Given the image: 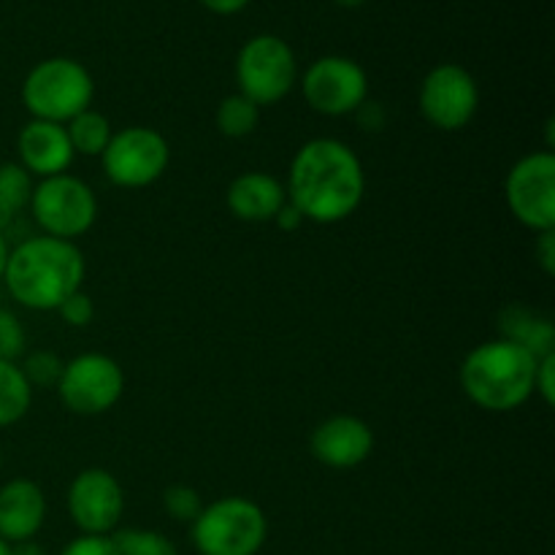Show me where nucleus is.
Listing matches in <instances>:
<instances>
[{"instance_id": "obj_36", "label": "nucleus", "mask_w": 555, "mask_h": 555, "mask_svg": "<svg viewBox=\"0 0 555 555\" xmlns=\"http://www.w3.org/2000/svg\"><path fill=\"white\" fill-rule=\"evenodd\" d=\"M0 555H11V545H9V542L0 540Z\"/></svg>"}, {"instance_id": "obj_13", "label": "nucleus", "mask_w": 555, "mask_h": 555, "mask_svg": "<svg viewBox=\"0 0 555 555\" xmlns=\"http://www.w3.org/2000/svg\"><path fill=\"white\" fill-rule=\"evenodd\" d=\"M125 513V493L106 469H85L68 488V515L81 534L112 537Z\"/></svg>"}, {"instance_id": "obj_14", "label": "nucleus", "mask_w": 555, "mask_h": 555, "mask_svg": "<svg viewBox=\"0 0 555 555\" xmlns=\"http://www.w3.org/2000/svg\"><path fill=\"white\" fill-rule=\"evenodd\" d=\"M309 450L320 464L331 469H352L372 455L374 434L361 417L334 415L314 428Z\"/></svg>"}, {"instance_id": "obj_9", "label": "nucleus", "mask_w": 555, "mask_h": 555, "mask_svg": "<svg viewBox=\"0 0 555 555\" xmlns=\"http://www.w3.org/2000/svg\"><path fill=\"white\" fill-rule=\"evenodd\" d=\"M504 198L520 225L534 233L555 228V157L551 150L531 152L509 168Z\"/></svg>"}, {"instance_id": "obj_19", "label": "nucleus", "mask_w": 555, "mask_h": 555, "mask_svg": "<svg viewBox=\"0 0 555 555\" xmlns=\"http://www.w3.org/2000/svg\"><path fill=\"white\" fill-rule=\"evenodd\" d=\"M65 133H68L70 146H74V155H85V157H101L103 150L112 141L114 130L108 117H103L101 112H87L76 114L70 122H65Z\"/></svg>"}, {"instance_id": "obj_17", "label": "nucleus", "mask_w": 555, "mask_h": 555, "mask_svg": "<svg viewBox=\"0 0 555 555\" xmlns=\"http://www.w3.org/2000/svg\"><path fill=\"white\" fill-rule=\"evenodd\" d=\"M228 209L244 222H271L287 204V190L280 179L263 171L238 173L228 188Z\"/></svg>"}, {"instance_id": "obj_37", "label": "nucleus", "mask_w": 555, "mask_h": 555, "mask_svg": "<svg viewBox=\"0 0 555 555\" xmlns=\"http://www.w3.org/2000/svg\"><path fill=\"white\" fill-rule=\"evenodd\" d=\"M0 466H3V453H0Z\"/></svg>"}, {"instance_id": "obj_31", "label": "nucleus", "mask_w": 555, "mask_h": 555, "mask_svg": "<svg viewBox=\"0 0 555 555\" xmlns=\"http://www.w3.org/2000/svg\"><path fill=\"white\" fill-rule=\"evenodd\" d=\"M274 222H276V225L282 228V231H296V228L301 225V222H304V217L298 215V209H296V206H293L291 201H287V204L282 206L280 211H276Z\"/></svg>"}, {"instance_id": "obj_25", "label": "nucleus", "mask_w": 555, "mask_h": 555, "mask_svg": "<svg viewBox=\"0 0 555 555\" xmlns=\"http://www.w3.org/2000/svg\"><path fill=\"white\" fill-rule=\"evenodd\" d=\"M163 507H166V513L171 515L173 520L193 526V520L198 518L201 509H204V499H201V493L195 491V488L171 486L163 493Z\"/></svg>"}, {"instance_id": "obj_29", "label": "nucleus", "mask_w": 555, "mask_h": 555, "mask_svg": "<svg viewBox=\"0 0 555 555\" xmlns=\"http://www.w3.org/2000/svg\"><path fill=\"white\" fill-rule=\"evenodd\" d=\"M534 393H540L545 404H553L555 401V352L553 356L537 358Z\"/></svg>"}, {"instance_id": "obj_8", "label": "nucleus", "mask_w": 555, "mask_h": 555, "mask_svg": "<svg viewBox=\"0 0 555 555\" xmlns=\"http://www.w3.org/2000/svg\"><path fill=\"white\" fill-rule=\"evenodd\" d=\"M101 160L108 182H114L117 188L135 190L157 182L166 173L171 150L160 130L130 125L112 135Z\"/></svg>"}, {"instance_id": "obj_1", "label": "nucleus", "mask_w": 555, "mask_h": 555, "mask_svg": "<svg viewBox=\"0 0 555 555\" xmlns=\"http://www.w3.org/2000/svg\"><path fill=\"white\" fill-rule=\"evenodd\" d=\"M285 190L304 220L334 225L361 206L366 173L361 157L345 141L312 139L293 157Z\"/></svg>"}, {"instance_id": "obj_2", "label": "nucleus", "mask_w": 555, "mask_h": 555, "mask_svg": "<svg viewBox=\"0 0 555 555\" xmlns=\"http://www.w3.org/2000/svg\"><path fill=\"white\" fill-rule=\"evenodd\" d=\"M85 274V255L74 242L33 236L9 249L3 285L22 307L36 312H57L70 293L81 291Z\"/></svg>"}, {"instance_id": "obj_21", "label": "nucleus", "mask_w": 555, "mask_h": 555, "mask_svg": "<svg viewBox=\"0 0 555 555\" xmlns=\"http://www.w3.org/2000/svg\"><path fill=\"white\" fill-rule=\"evenodd\" d=\"M260 122V106H255L242 92L222 98L217 106V128L228 139H247Z\"/></svg>"}, {"instance_id": "obj_33", "label": "nucleus", "mask_w": 555, "mask_h": 555, "mask_svg": "<svg viewBox=\"0 0 555 555\" xmlns=\"http://www.w3.org/2000/svg\"><path fill=\"white\" fill-rule=\"evenodd\" d=\"M11 555H47V551H43L36 540H25L11 545Z\"/></svg>"}, {"instance_id": "obj_27", "label": "nucleus", "mask_w": 555, "mask_h": 555, "mask_svg": "<svg viewBox=\"0 0 555 555\" xmlns=\"http://www.w3.org/2000/svg\"><path fill=\"white\" fill-rule=\"evenodd\" d=\"M57 312L65 325H70V328H85V325H90L92 318H95V304H92V298L87 296L85 291H76L60 304Z\"/></svg>"}, {"instance_id": "obj_26", "label": "nucleus", "mask_w": 555, "mask_h": 555, "mask_svg": "<svg viewBox=\"0 0 555 555\" xmlns=\"http://www.w3.org/2000/svg\"><path fill=\"white\" fill-rule=\"evenodd\" d=\"M27 336L20 318L9 309H0V361L16 363V358L25 352Z\"/></svg>"}, {"instance_id": "obj_35", "label": "nucleus", "mask_w": 555, "mask_h": 555, "mask_svg": "<svg viewBox=\"0 0 555 555\" xmlns=\"http://www.w3.org/2000/svg\"><path fill=\"white\" fill-rule=\"evenodd\" d=\"M339 5H347V9H356V5H363L366 0H336Z\"/></svg>"}, {"instance_id": "obj_7", "label": "nucleus", "mask_w": 555, "mask_h": 555, "mask_svg": "<svg viewBox=\"0 0 555 555\" xmlns=\"http://www.w3.org/2000/svg\"><path fill=\"white\" fill-rule=\"evenodd\" d=\"M296 74L298 65L291 43L271 33L249 38L236 57L238 92L255 106L280 103L296 85Z\"/></svg>"}, {"instance_id": "obj_34", "label": "nucleus", "mask_w": 555, "mask_h": 555, "mask_svg": "<svg viewBox=\"0 0 555 555\" xmlns=\"http://www.w3.org/2000/svg\"><path fill=\"white\" fill-rule=\"evenodd\" d=\"M5 260H9V244H5L3 233H0V282H3V271H5Z\"/></svg>"}, {"instance_id": "obj_4", "label": "nucleus", "mask_w": 555, "mask_h": 555, "mask_svg": "<svg viewBox=\"0 0 555 555\" xmlns=\"http://www.w3.org/2000/svg\"><path fill=\"white\" fill-rule=\"evenodd\" d=\"M95 95L90 70L70 57H49L33 65L22 81V103L33 119L70 122L76 114L87 112Z\"/></svg>"}, {"instance_id": "obj_5", "label": "nucleus", "mask_w": 555, "mask_h": 555, "mask_svg": "<svg viewBox=\"0 0 555 555\" xmlns=\"http://www.w3.org/2000/svg\"><path fill=\"white\" fill-rule=\"evenodd\" d=\"M269 537L266 513L244 496L204 504L193 520V545L201 555H258Z\"/></svg>"}, {"instance_id": "obj_24", "label": "nucleus", "mask_w": 555, "mask_h": 555, "mask_svg": "<svg viewBox=\"0 0 555 555\" xmlns=\"http://www.w3.org/2000/svg\"><path fill=\"white\" fill-rule=\"evenodd\" d=\"M63 366L65 363L60 361L54 352L36 350L25 358V363H22L20 369H22V374H25L27 383H30V388L36 390V388H57Z\"/></svg>"}, {"instance_id": "obj_16", "label": "nucleus", "mask_w": 555, "mask_h": 555, "mask_svg": "<svg viewBox=\"0 0 555 555\" xmlns=\"http://www.w3.org/2000/svg\"><path fill=\"white\" fill-rule=\"evenodd\" d=\"M47 520V496L41 486L27 477H16L0 488V540L16 542L33 540Z\"/></svg>"}, {"instance_id": "obj_32", "label": "nucleus", "mask_w": 555, "mask_h": 555, "mask_svg": "<svg viewBox=\"0 0 555 555\" xmlns=\"http://www.w3.org/2000/svg\"><path fill=\"white\" fill-rule=\"evenodd\" d=\"M201 5H206L209 11H215V14H238V11H244L249 5V0H201Z\"/></svg>"}, {"instance_id": "obj_18", "label": "nucleus", "mask_w": 555, "mask_h": 555, "mask_svg": "<svg viewBox=\"0 0 555 555\" xmlns=\"http://www.w3.org/2000/svg\"><path fill=\"white\" fill-rule=\"evenodd\" d=\"M502 339L526 347L534 358H545L555 352V328L547 318L529 312V309L509 307L502 318Z\"/></svg>"}, {"instance_id": "obj_15", "label": "nucleus", "mask_w": 555, "mask_h": 555, "mask_svg": "<svg viewBox=\"0 0 555 555\" xmlns=\"http://www.w3.org/2000/svg\"><path fill=\"white\" fill-rule=\"evenodd\" d=\"M16 152L20 166L30 177H57L65 173L74 163V146H70L65 125L47 122V119H30L16 135Z\"/></svg>"}, {"instance_id": "obj_10", "label": "nucleus", "mask_w": 555, "mask_h": 555, "mask_svg": "<svg viewBox=\"0 0 555 555\" xmlns=\"http://www.w3.org/2000/svg\"><path fill=\"white\" fill-rule=\"evenodd\" d=\"M125 390V374L114 358L103 352H85L68 361L60 374L57 393L74 415H103Z\"/></svg>"}, {"instance_id": "obj_11", "label": "nucleus", "mask_w": 555, "mask_h": 555, "mask_svg": "<svg viewBox=\"0 0 555 555\" xmlns=\"http://www.w3.org/2000/svg\"><path fill=\"white\" fill-rule=\"evenodd\" d=\"M304 101L325 117H345L366 103L369 79L361 63L339 54L314 60L301 79Z\"/></svg>"}, {"instance_id": "obj_28", "label": "nucleus", "mask_w": 555, "mask_h": 555, "mask_svg": "<svg viewBox=\"0 0 555 555\" xmlns=\"http://www.w3.org/2000/svg\"><path fill=\"white\" fill-rule=\"evenodd\" d=\"M60 555H119V551L112 537L81 534L76 540H70Z\"/></svg>"}, {"instance_id": "obj_6", "label": "nucleus", "mask_w": 555, "mask_h": 555, "mask_svg": "<svg viewBox=\"0 0 555 555\" xmlns=\"http://www.w3.org/2000/svg\"><path fill=\"white\" fill-rule=\"evenodd\" d=\"M30 209L43 236L65 238V242L85 236L98 220L95 193L85 179L70 173L41 179L33 188Z\"/></svg>"}, {"instance_id": "obj_3", "label": "nucleus", "mask_w": 555, "mask_h": 555, "mask_svg": "<svg viewBox=\"0 0 555 555\" xmlns=\"http://www.w3.org/2000/svg\"><path fill=\"white\" fill-rule=\"evenodd\" d=\"M537 358L509 339L477 345L461 363V388L480 410L513 412L534 396Z\"/></svg>"}, {"instance_id": "obj_22", "label": "nucleus", "mask_w": 555, "mask_h": 555, "mask_svg": "<svg viewBox=\"0 0 555 555\" xmlns=\"http://www.w3.org/2000/svg\"><path fill=\"white\" fill-rule=\"evenodd\" d=\"M119 555H179L166 534L152 529H122L112 534Z\"/></svg>"}, {"instance_id": "obj_23", "label": "nucleus", "mask_w": 555, "mask_h": 555, "mask_svg": "<svg viewBox=\"0 0 555 555\" xmlns=\"http://www.w3.org/2000/svg\"><path fill=\"white\" fill-rule=\"evenodd\" d=\"M33 177L20 166V163H0V206L11 215L30 206Z\"/></svg>"}, {"instance_id": "obj_20", "label": "nucleus", "mask_w": 555, "mask_h": 555, "mask_svg": "<svg viewBox=\"0 0 555 555\" xmlns=\"http://www.w3.org/2000/svg\"><path fill=\"white\" fill-rule=\"evenodd\" d=\"M33 388L16 363L0 361V428L14 426L27 415Z\"/></svg>"}, {"instance_id": "obj_30", "label": "nucleus", "mask_w": 555, "mask_h": 555, "mask_svg": "<svg viewBox=\"0 0 555 555\" xmlns=\"http://www.w3.org/2000/svg\"><path fill=\"white\" fill-rule=\"evenodd\" d=\"M534 255H537V263L542 266V271H545L547 276L555 274V228L553 231L537 233Z\"/></svg>"}, {"instance_id": "obj_12", "label": "nucleus", "mask_w": 555, "mask_h": 555, "mask_svg": "<svg viewBox=\"0 0 555 555\" xmlns=\"http://www.w3.org/2000/svg\"><path fill=\"white\" fill-rule=\"evenodd\" d=\"M421 114L439 130H461L480 108V87L459 63H442L428 70L421 85Z\"/></svg>"}]
</instances>
